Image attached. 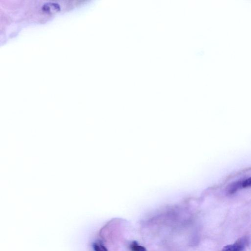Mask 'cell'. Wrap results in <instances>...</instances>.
I'll list each match as a JSON object with an SVG mask.
<instances>
[{
	"label": "cell",
	"mask_w": 251,
	"mask_h": 251,
	"mask_svg": "<svg viewBox=\"0 0 251 251\" xmlns=\"http://www.w3.org/2000/svg\"><path fill=\"white\" fill-rule=\"evenodd\" d=\"M95 251H108L107 248L99 243H95L93 245Z\"/></svg>",
	"instance_id": "cell-4"
},
{
	"label": "cell",
	"mask_w": 251,
	"mask_h": 251,
	"mask_svg": "<svg viewBox=\"0 0 251 251\" xmlns=\"http://www.w3.org/2000/svg\"><path fill=\"white\" fill-rule=\"evenodd\" d=\"M248 187H251V177L243 180L233 183L229 187L228 192L230 194H233L238 191L239 190Z\"/></svg>",
	"instance_id": "cell-2"
},
{
	"label": "cell",
	"mask_w": 251,
	"mask_h": 251,
	"mask_svg": "<svg viewBox=\"0 0 251 251\" xmlns=\"http://www.w3.org/2000/svg\"><path fill=\"white\" fill-rule=\"evenodd\" d=\"M131 249L132 251H147L146 249L143 246H139L138 242L134 241L131 245Z\"/></svg>",
	"instance_id": "cell-3"
},
{
	"label": "cell",
	"mask_w": 251,
	"mask_h": 251,
	"mask_svg": "<svg viewBox=\"0 0 251 251\" xmlns=\"http://www.w3.org/2000/svg\"><path fill=\"white\" fill-rule=\"evenodd\" d=\"M248 243V239L242 237L235 243L225 246L221 251H243Z\"/></svg>",
	"instance_id": "cell-1"
}]
</instances>
